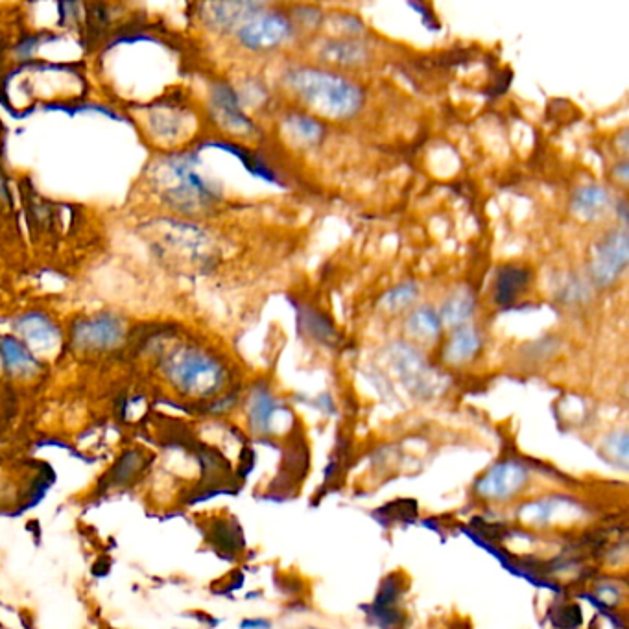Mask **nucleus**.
I'll use <instances>...</instances> for the list:
<instances>
[{
    "mask_svg": "<svg viewBox=\"0 0 629 629\" xmlns=\"http://www.w3.org/2000/svg\"><path fill=\"white\" fill-rule=\"evenodd\" d=\"M294 34V26L285 13L264 12L255 15L237 30L238 43L253 52L281 47Z\"/></svg>",
    "mask_w": 629,
    "mask_h": 629,
    "instance_id": "nucleus-6",
    "label": "nucleus"
},
{
    "mask_svg": "<svg viewBox=\"0 0 629 629\" xmlns=\"http://www.w3.org/2000/svg\"><path fill=\"white\" fill-rule=\"evenodd\" d=\"M629 261V242L626 229H613L596 242L591 259V277L602 288L613 286L626 272Z\"/></svg>",
    "mask_w": 629,
    "mask_h": 629,
    "instance_id": "nucleus-5",
    "label": "nucleus"
},
{
    "mask_svg": "<svg viewBox=\"0 0 629 629\" xmlns=\"http://www.w3.org/2000/svg\"><path fill=\"white\" fill-rule=\"evenodd\" d=\"M168 386L183 399L216 401L226 390L229 371L224 360L200 345H178L159 360Z\"/></svg>",
    "mask_w": 629,
    "mask_h": 629,
    "instance_id": "nucleus-1",
    "label": "nucleus"
},
{
    "mask_svg": "<svg viewBox=\"0 0 629 629\" xmlns=\"http://www.w3.org/2000/svg\"><path fill=\"white\" fill-rule=\"evenodd\" d=\"M285 130L296 143L303 146H314L320 143L325 135V126L320 120L303 113L288 115L285 119Z\"/></svg>",
    "mask_w": 629,
    "mask_h": 629,
    "instance_id": "nucleus-20",
    "label": "nucleus"
},
{
    "mask_svg": "<svg viewBox=\"0 0 629 629\" xmlns=\"http://www.w3.org/2000/svg\"><path fill=\"white\" fill-rule=\"evenodd\" d=\"M0 357L6 371L15 377H32L39 369L34 351H30V347H26L19 338H0Z\"/></svg>",
    "mask_w": 629,
    "mask_h": 629,
    "instance_id": "nucleus-13",
    "label": "nucleus"
},
{
    "mask_svg": "<svg viewBox=\"0 0 629 629\" xmlns=\"http://www.w3.org/2000/svg\"><path fill=\"white\" fill-rule=\"evenodd\" d=\"M124 340V325L111 314H95L72 331V344L85 353L111 351Z\"/></svg>",
    "mask_w": 629,
    "mask_h": 629,
    "instance_id": "nucleus-8",
    "label": "nucleus"
},
{
    "mask_svg": "<svg viewBox=\"0 0 629 629\" xmlns=\"http://www.w3.org/2000/svg\"><path fill=\"white\" fill-rule=\"evenodd\" d=\"M441 327L443 323L440 314L432 307L412 310L406 320V333L417 342H434L436 338H440Z\"/></svg>",
    "mask_w": 629,
    "mask_h": 629,
    "instance_id": "nucleus-18",
    "label": "nucleus"
},
{
    "mask_svg": "<svg viewBox=\"0 0 629 629\" xmlns=\"http://www.w3.org/2000/svg\"><path fill=\"white\" fill-rule=\"evenodd\" d=\"M285 82L301 102L327 119L355 117L364 104V93L349 78L316 67H294L285 74Z\"/></svg>",
    "mask_w": 629,
    "mask_h": 629,
    "instance_id": "nucleus-2",
    "label": "nucleus"
},
{
    "mask_svg": "<svg viewBox=\"0 0 629 629\" xmlns=\"http://www.w3.org/2000/svg\"><path fill=\"white\" fill-rule=\"evenodd\" d=\"M530 480L526 465L515 460L495 463L476 482V493L491 502H508L515 499Z\"/></svg>",
    "mask_w": 629,
    "mask_h": 629,
    "instance_id": "nucleus-7",
    "label": "nucleus"
},
{
    "mask_svg": "<svg viewBox=\"0 0 629 629\" xmlns=\"http://www.w3.org/2000/svg\"><path fill=\"white\" fill-rule=\"evenodd\" d=\"M321 56L336 65H358L368 58V50L355 41H331L323 47Z\"/></svg>",
    "mask_w": 629,
    "mask_h": 629,
    "instance_id": "nucleus-22",
    "label": "nucleus"
},
{
    "mask_svg": "<svg viewBox=\"0 0 629 629\" xmlns=\"http://www.w3.org/2000/svg\"><path fill=\"white\" fill-rule=\"evenodd\" d=\"M417 297L419 286L414 281H404L401 285L390 288L380 299V305L388 312H403L416 303Z\"/></svg>",
    "mask_w": 629,
    "mask_h": 629,
    "instance_id": "nucleus-23",
    "label": "nucleus"
},
{
    "mask_svg": "<svg viewBox=\"0 0 629 629\" xmlns=\"http://www.w3.org/2000/svg\"><path fill=\"white\" fill-rule=\"evenodd\" d=\"M482 347V336L476 331L473 325H463L454 329V334L445 347V360L449 364H463L471 358H475L476 353Z\"/></svg>",
    "mask_w": 629,
    "mask_h": 629,
    "instance_id": "nucleus-17",
    "label": "nucleus"
},
{
    "mask_svg": "<svg viewBox=\"0 0 629 629\" xmlns=\"http://www.w3.org/2000/svg\"><path fill=\"white\" fill-rule=\"evenodd\" d=\"M144 467H146V454L139 449H128L119 456V460L107 473L109 475L107 484L113 487L130 486L135 482V478L143 475Z\"/></svg>",
    "mask_w": 629,
    "mask_h": 629,
    "instance_id": "nucleus-19",
    "label": "nucleus"
},
{
    "mask_svg": "<svg viewBox=\"0 0 629 629\" xmlns=\"http://www.w3.org/2000/svg\"><path fill=\"white\" fill-rule=\"evenodd\" d=\"M390 362L404 386L416 395L428 397L440 392L441 377L412 344L397 342L390 347Z\"/></svg>",
    "mask_w": 629,
    "mask_h": 629,
    "instance_id": "nucleus-4",
    "label": "nucleus"
},
{
    "mask_svg": "<svg viewBox=\"0 0 629 629\" xmlns=\"http://www.w3.org/2000/svg\"><path fill=\"white\" fill-rule=\"evenodd\" d=\"M532 283V272L524 266H502L495 277V303L508 307L517 303Z\"/></svg>",
    "mask_w": 629,
    "mask_h": 629,
    "instance_id": "nucleus-12",
    "label": "nucleus"
},
{
    "mask_svg": "<svg viewBox=\"0 0 629 629\" xmlns=\"http://www.w3.org/2000/svg\"><path fill=\"white\" fill-rule=\"evenodd\" d=\"M615 176H617L622 183H626V181H628V163H620V165L615 168Z\"/></svg>",
    "mask_w": 629,
    "mask_h": 629,
    "instance_id": "nucleus-26",
    "label": "nucleus"
},
{
    "mask_svg": "<svg viewBox=\"0 0 629 629\" xmlns=\"http://www.w3.org/2000/svg\"><path fill=\"white\" fill-rule=\"evenodd\" d=\"M297 316H299V325L305 329V333L312 336L316 342L321 344H334L338 334L334 329L333 321L327 316H323L316 309L309 307H296Z\"/></svg>",
    "mask_w": 629,
    "mask_h": 629,
    "instance_id": "nucleus-21",
    "label": "nucleus"
},
{
    "mask_svg": "<svg viewBox=\"0 0 629 629\" xmlns=\"http://www.w3.org/2000/svg\"><path fill=\"white\" fill-rule=\"evenodd\" d=\"M15 331L21 336V342L26 347L30 345L37 349H52L54 345L60 342V329L58 325L52 321L48 314L43 312H26L23 316H19V320L15 321Z\"/></svg>",
    "mask_w": 629,
    "mask_h": 629,
    "instance_id": "nucleus-11",
    "label": "nucleus"
},
{
    "mask_svg": "<svg viewBox=\"0 0 629 629\" xmlns=\"http://www.w3.org/2000/svg\"><path fill=\"white\" fill-rule=\"evenodd\" d=\"M609 205H611V194L606 187L585 185L574 192L570 209L583 220H598L607 213Z\"/></svg>",
    "mask_w": 629,
    "mask_h": 629,
    "instance_id": "nucleus-15",
    "label": "nucleus"
},
{
    "mask_svg": "<svg viewBox=\"0 0 629 629\" xmlns=\"http://www.w3.org/2000/svg\"><path fill=\"white\" fill-rule=\"evenodd\" d=\"M264 10L266 6L259 2H216L203 6L202 19L205 26L213 32L237 34L242 24L248 23Z\"/></svg>",
    "mask_w": 629,
    "mask_h": 629,
    "instance_id": "nucleus-10",
    "label": "nucleus"
},
{
    "mask_svg": "<svg viewBox=\"0 0 629 629\" xmlns=\"http://www.w3.org/2000/svg\"><path fill=\"white\" fill-rule=\"evenodd\" d=\"M476 312V297L469 288H460L456 290L452 296L445 299L443 307H441L440 318L443 325L458 329L463 325H469L471 318Z\"/></svg>",
    "mask_w": 629,
    "mask_h": 629,
    "instance_id": "nucleus-16",
    "label": "nucleus"
},
{
    "mask_svg": "<svg viewBox=\"0 0 629 629\" xmlns=\"http://www.w3.org/2000/svg\"><path fill=\"white\" fill-rule=\"evenodd\" d=\"M209 107H211L214 120L227 131H233L238 135H248L251 131H255V124L244 113L237 91L231 85H214L211 89Z\"/></svg>",
    "mask_w": 629,
    "mask_h": 629,
    "instance_id": "nucleus-9",
    "label": "nucleus"
},
{
    "mask_svg": "<svg viewBox=\"0 0 629 629\" xmlns=\"http://www.w3.org/2000/svg\"><path fill=\"white\" fill-rule=\"evenodd\" d=\"M277 410L279 406L273 393L264 386H257L248 399V423H250L251 432L257 436L270 434L273 417L277 414Z\"/></svg>",
    "mask_w": 629,
    "mask_h": 629,
    "instance_id": "nucleus-14",
    "label": "nucleus"
},
{
    "mask_svg": "<svg viewBox=\"0 0 629 629\" xmlns=\"http://www.w3.org/2000/svg\"><path fill=\"white\" fill-rule=\"evenodd\" d=\"M589 296H591L589 285H587V283H582V279H578V277H572L570 281L565 283L563 290H561V297H563L567 303L585 301V299Z\"/></svg>",
    "mask_w": 629,
    "mask_h": 629,
    "instance_id": "nucleus-24",
    "label": "nucleus"
},
{
    "mask_svg": "<svg viewBox=\"0 0 629 629\" xmlns=\"http://www.w3.org/2000/svg\"><path fill=\"white\" fill-rule=\"evenodd\" d=\"M198 161L190 155L168 161V174L172 176V187L165 192V202L181 209L183 213H194L216 202L213 185L196 172Z\"/></svg>",
    "mask_w": 629,
    "mask_h": 629,
    "instance_id": "nucleus-3",
    "label": "nucleus"
},
{
    "mask_svg": "<svg viewBox=\"0 0 629 629\" xmlns=\"http://www.w3.org/2000/svg\"><path fill=\"white\" fill-rule=\"evenodd\" d=\"M408 6L412 10H416L421 15V23L427 28L428 32H440V19L436 17V13L432 12V8L428 4H417V2H408Z\"/></svg>",
    "mask_w": 629,
    "mask_h": 629,
    "instance_id": "nucleus-25",
    "label": "nucleus"
}]
</instances>
